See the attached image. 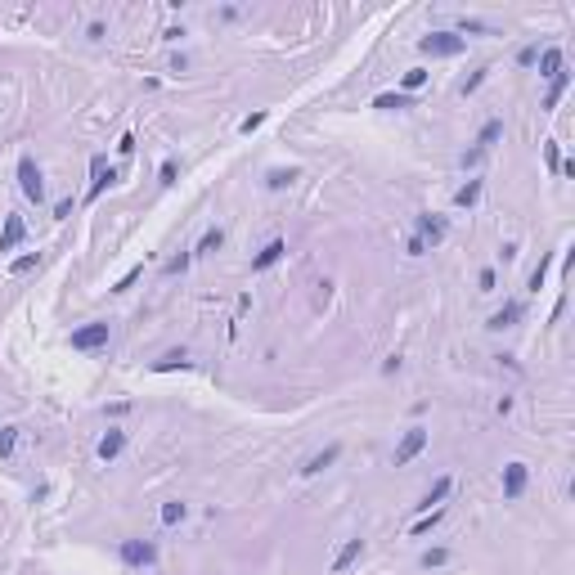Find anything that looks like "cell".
<instances>
[{"instance_id": "obj_37", "label": "cell", "mask_w": 575, "mask_h": 575, "mask_svg": "<svg viewBox=\"0 0 575 575\" xmlns=\"http://www.w3.org/2000/svg\"><path fill=\"white\" fill-rule=\"evenodd\" d=\"M544 157H548V171H562V157H557V144H548V149H544Z\"/></svg>"}, {"instance_id": "obj_2", "label": "cell", "mask_w": 575, "mask_h": 575, "mask_svg": "<svg viewBox=\"0 0 575 575\" xmlns=\"http://www.w3.org/2000/svg\"><path fill=\"white\" fill-rule=\"evenodd\" d=\"M18 189H23V198H28V202H36V207L45 202V176H41V167H36L32 153L18 157Z\"/></svg>"}, {"instance_id": "obj_6", "label": "cell", "mask_w": 575, "mask_h": 575, "mask_svg": "<svg viewBox=\"0 0 575 575\" xmlns=\"http://www.w3.org/2000/svg\"><path fill=\"white\" fill-rule=\"evenodd\" d=\"M427 449V427H409L405 436H400V445H396V468H405L409 459H418Z\"/></svg>"}, {"instance_id": "obj_36", "label": "cell", "mask_w": 575, "mask_h": 575, "mask_svg": "<svg viewBox=\"0 0 575 575\" xmlns=\"http://www.w3.org/2000/svg\"><path fill=\"white\" fill-rule=\"evenodd\" d=\"M117 153H126V157H131V153H135V135H131V131H126V135H121V140H117Z\"/></svg>"}, {"instance_id": "obj_35", "label": "cell", "mask_w": 575, "mask_h": 575, "mask_svg": "<svg viewBox=\"0 0 575 575\" xmlns=\"http://www.w3.org/2000/svg\"><path fill=\"white\" fill-rule=\"evenodd\" d=\"M517 59H521V68H535V63H540V45H526Z\"/></svg>"}, {"instance_id": "obj_12", "label": "cell", "mask_w": 575, "mask_h": 575, "mask_svg": "<svg viewBox=\"0 0 575 575\" xmlns=\"http://www.w3.org/2000/svg\"><path fill=\"white\" fill-rule=\"evenodd\" d=\"M23 238H28V225H23V216H5V229H0V252H14Z\"/></svg>"}, {"instance_id": "obj_17", "label": "cell", "mask_w": 575, "mask_h": 575, "mask_svg": "<svg viewBox=\"0 0 575 575\" xmlns=\"http://www.w3.org/2000/svg\"><path fill=\"white\" fill-rule=\"evenodd\" d=\"M297 180V167H270L265 171V189H288Z\"/></svg>"}, {"instance_id": "obj_18", "label": "cell", "mask_w": 575, "mask_h": 575, "mask_svg": "<svg viewBox=\"0 0 575 575\" xmlns=\"http://www.w3.org/2000/svg\"><path fill=\"white\" fill-rule=\"evenodd\" d=\"M557 72H562V50H557V45H548V50H540V77L553 81Z\"/></svg>"}, {"instance_id": "obj_32", "label": "cell", "mask_w": 575, "mask_h": 575, "mask_svg": "<svg viewBox=\"0 0 575 575\" xmlns=\"http://www.w3.org/2000/svg\"><path fill=\"white\" fill-rule=\"evenodd\" d=\"M167 274H180V270H189V252H180V256H171V261L162 265Z\"/></svg>"}, {"instance_id": "obj_5", "label": "cell", "mask_w": 575, "mask_h": 575, "mask_svg": "<svg viewBox=\"0 0 575 575\" xmlns=\"http://www.w3.org/2000/svg\"><path fill=\"white\" fill-rule=\"evenodd\" d=\"M117 176H121V171H117V167H108V157H104V153H95V157H90V193H85V202H95L108 185H117Z\"/></svg>"}, {"instance_id": "obj_25", "label": "cell", "mask_w": 575, "mask_h": 575, "mask_svg": "<svg viewBox=\"0 0 575 575\" xmlns=\"http://www.w3.org/2000/svg\"><path fill=\"white\" fill-rule=\"evenodd\" d=\"M567 85H571V72H557V77H553V85H548V99H544V108H557V99L567 95Z\"/></svg>"}, {"instance_id": "obj_38", "label": "cell", "mask_w": 575, "mask_h": 575, "mask_svg": "<svg viewBox=\"0 0 575 575\" xmlns=\"http://www.w3.org/2000/svg\"><path fill=\"white\" fill-rule=\"evenodd\" d=\"M476 284H481V292H495V270H481V274H476Z\"/></svg>"}, {"instance_id": "obj_33", "label": "cell", "mask_w": 575, "mask_h": 575, "mask_svg": "<svg viewBox=\"0 0 575 575\" xmlns=\"http://www.w3.org/2000/svg\"><path fill=\"white\" fill-rule=\"evenodd\" d=\"M176 171H180V167H176V157H167V162L157 167V176H162V185H176Z\"/></svg>"}, {"instance_id": "obj_40", "label": "cell", "mask_w": 575, "mask_h": 575, "mask_svg": "<svg viewBox=\"0 0 575 575\" xmlns=\"http://www.w3.org/2000/svg\"><path fill=\"white\" fill-rule=\"evenodd\" d=\"M54 216L63 220V216H72V198H63V202H54Z\"/></svg>"}, {"instance_id": "obj_31", "label": "cell", "mask_w": 575, "mask_h": 575, "mask_svg": "<svg viewBox=\"0 0 575 575\" xmlns=\"http://www.w3.org/2000/svg\"><path fill=\"white\" fill-rule=\"evenodd\" d=\"M256 126H265V113H252V117H243V121H238V135H252Z\"/></svg>"}, {"instance_id": "obj_28", "label": "cell", "mask_w": 575, "mask_h": 575, "mask_svg": "<svg viewBox=\"0 0 575 575\" xmlns=\"http://www.w3.org/2000/svg\"><path fill=\"white\" fill-rule=\"evenodd\" d=\"M36 265H41V256H36V252H28V256H18V261L9 265V274H28V270H36Z\"/></svg>"}, {"instance_id": "obj_30", "label": "cell", "mask_w": 575, "mask_h": 575, "mask_svg": "<svg viewBox=\"0 0 575 575\" xmlns=\"http://www.w3.org/2000/svg\"><path fill=\"white\" fill-rule=\"evenodd\" d=\"M140 274H144V265H131V270H126V274H121V279H117V284H113V292H126V288H131V284H135V279H140Z\"/></svg>"}, {"instance_id": "obj_9", "label": "cell", "mask_w": 575, "mask_h": 575, "mask_svg": "<svg viewBox=\"0 0 575 575\" xmlns=\"http://www.w3.org/2000/svg\"><path fill=\"white\" fill-rule=\"evenodd\" d=\"M521 315H526V305L521 301H504L499 310L485 320V328H495V333H504V328H512V324H521Z\"/></svg>"}, {"instance_id": "obj_20", "label": "cell", "mask_w": 575, "mask_h": 575, "mask_svg": "<svg viewBox=\"0 0 575 575\" xmlns=\"http://www.w3.org/2000/svg\"><path fill=\"white\" fill-rule=\"evenodd\" d=\"M171 369H189V356H185V351H167V356L153 364V373H171Z\"/></svg>"}, {"instance_id": "obj_1", "label": "cell", "mask_w": 575, "mask_h": 575, "mask_svg": "<svg viewBox=\"0 0 575 575\" xmlns=\"http://www.w3.org/2000/svg\"><path fill=\"white\" fill-rule=\"evenodd\" d=\"M418 50L427 59H459L463 50H468V41H463L459 32H432V36H423V41H418Z\"/></svg>"}, {"instance_id": "obj_34", "label": "cell", "mask_w": 575, "mask_h": 575, "mask_svg": "<svg viewBox=\"0 0 575 575\" xmlns=\"http://www.w3.org/2000/svg\"><path fill=\"white\" fill-rule=\"evenodd\" d=\"M485 72H490V68H476V72H472V77H468V81H463V95H472V90H481V81H485Z\"/></svg>"}, {"instance_id": "obj_14", "label": "cell", "mask_w": 575, "mask_h": 575, "mask_svg": "<svg viewBox=\"0 0 575 575\" xmlns=\"http://www.w3.org/2000/svg\"><path fill=\"white\" fill-rule=\"evenodd\" d=\"M364 557V540H346L337 548V557H333V575H341V571H351L356 562Z\"/></svg>"}, {"instance_id": "obj_11", "label": "cell", "mask_w": 575, "mask_h": 575, "mask_svg": "<svg viewBox=\"0 0 575 575\" xmlns=\"http://www.w3.org/2000/svg\"><path fill=\"white\" fill-rule=\"evenodd\" d=\"M337 459H341V445H337V440H333V445H328V449H320V454H310V459H305V468H301V476H320L324 468H333Z\"/></svg>"}, {"instance_id": "obj_16", "label": "cell", "mask_w": 575, "mask_h": 575, "mask_svg": "<svg viewBox=\"0 0 575 575\" xmlns=\"http://www.w3.org/2000/svg\"><path fill=\"white\" fill-rule=\"evenodd\" d=\"M499 140H504V121L495 117V121H485V126H481V135H476V149H481V153H490Z\"/></svg>"}, {"instance_id": "obj_26", "label": "cell", "mask_w": 575, "mask_h": 575, "mask_svg": "<svg viewBox=\"0 0 575 575\" xmlns=\"http://www.w3.org/2000/svg\"><path fill=\"white\" fill-rule=\"evenodd\" d=\"M18 445V427H0V459H9Z\"/></svg>"}, {"instance_id": "obj_22", "label": "cell", "mask_w": 575, "mask_h": 575, "mask_svg": "<svg viewBox=\"0 0 575 575\" xmlns=\"http://www.w3.org/2000/svg\"><path fill=\"white\" fill-rule=\"evenodd\" d=\"M481 180H468V185H463L459 193H454V207H476V198H481Z\"/></svg>"}, {"instance_id": "obj_29", "label": "cell", "mask_w": 575, "mask_h": 575, "mask_svg": "<svg viewBox=\"0 0 575 575\" xmlns=\"http://www.w3.org/2000/svg\"><path fill=\"white\" fill-rule=\"evenodd\" d=\"M423 81H427V68H409V72H405V81H400V85H405V95H409V90H418Z\"/></svg>"}, {"instance_id": "obj_4", "label": "cell", "mask_w": 575, "mask_h": 575, "mask_svg": "<svg viewBox=\"0 0 575 575\" xmlns=\"http://www.w3.org/2000/svg\"><path fill=\"white\" fill-rule=\"evenodd\" d=\"M108 337H113V324L108 320H90V324H81V328H72V351H99L108 346Z\"/></svg>"}, {"instance_id": "obj_10", "label": "cell", "mask_w": 575, "mask_h": 575, "mask_svg": "<svg viewBox=\"0 0 575 575\" xmlns=\"http://www.w3.org/2000/svg\"><path fill=\"white\" fill-rule=\"evenodd\" d=\"M526 481H531L526 463H508V468H504V499H521L526 495Z\"/></svg>"}, {"instance_id": "obj_27", "label": "cell", "mask_w": 575, "mask_h": 575, "mask_svg": "<svg viewBox=\"0 0 575 575\" xmlns=\"http://www.w3.org/2000/svg\"><path fill=\"white\" fill-rule=\"evenodd\" d=\"M418 562H423L427 571H432V567H445V562H449V548H427V553H423Z\"/></svg>"}, {"instance_id": "obj_23", "label": "cell", "mask_w": 575, "mask_h": 575, "mask_svg": "<svg viewBox=\"0 0 575 575\" xmlns=\"http://www.w3.org/2000/svg\"><path fill=\"white\" fill-rule=\"evenodd\" d=\"M189 517V504H180V499H171V504H162V526H180Z\"/></svg>"}, {"instance_id": "obj_21", "label": "cell", "mask_w": 575, "mask_h": 575, "mask_svg": "<svg viewBox=\"0 0 575 575\" xmlns=\"http://www.w3.org/2000/svg\"><path fill=\"white\" fill-rule=\"evenodd\" d=\"M220 243H225V229H220V225H212V229H207V234L198 238V248H193V256H202V252H216Z\"/></svg>"}, {"instance_id": "obj_24", "label": "cell", "mask_w": 575, "mask_h": 575, "mask_svg": "<svg viewBox=\"0 0 575 575\" xmlns=\"http://www.w3.org/2000/svg\"><path fill=\"white\" fill-rule=\"evenodd\" d=\"M548 265H553V252H548V256H540V265H535V270H531V279H526V288H531V292H540V288H544Z\"/></svg>"}, {"instance_id": "obj_8", "label": "cell", "mask_w": 575, "mask_h": 575, "mask_svg": "<svg viewBox=\"0 0 575 575\" xmlns=\"http://www.w3.org/2000/svg\"><path fill=\"white\" fill-rule=\"evenodd\" d=\"M121 449H126V432H121V427H108L99 436V445H95V454L104 463H113V459H121Z\"/></svg>"}, {"instance_id": "obj_19", "label": "cell", "mask_w": 575, "mask_h": 575, "mask_svg": "<svg viewBox=\"0 0 575 575\" xmlns=\"http://www.w3.org/2000/svg\"><path fill=\"white\" fill-rule=\"evenodd\" d=\"M373 108H382V113H405V108H413V99H409L405 90H400V95H377Z\"/></svg>"}, {"instance_id": "obj_3", "label": "cell", "mask_w": 575, "mask_h": 575, "mask_svg": "<svg viewBox=\"0 0 575 575\" xmlns=\"http://www.w3.org/2000/svg\"><path fill=\"white\" fill-rule=\"evenodd\" d=\"M117 557H121V567H131V571H149V567H157V544L153 540H121Z\"/></svg>"}, {"instance_id": "obj_39", "label": "cell", "mask_w": 575, "mask_h": 575, "mask_svg": "<svg viewBox=\"0 0 575 575\" xmlns=\"http://www.w3.org/2000/svg\"><path fill=\"white\" fill-rule=\"evenodd\" d=\"M423 252H427V243H423L418 234H413V238H409V256H423Z\"/></svg>"}, {"instance_id": "obj_13", "label": "cell", "mask_w": 575, "mask_h": 575, "mask_svg": "<svg viewBox=\"0 0 575 575\" xmlns=\"http://www.w3.org/2000/svg\"><path fill=\"white\" fill-rule=\"evenodd\" d=\"M284 252H288V243H284V238H270V243H265V248H261V252H256V256H252V274H261V270H270V265H274V261H279V256H284Z\"/></svg>"}, {"instance_id": "obj_7", "label": "cell", "mask_w": 575, "mask_h": 575, "mask_svg": "<svg viewBox=\"0 0 575 575\" xmlns=\"http://www.w3.org/2000/svg\"><path fill=\"white\" fill-rule=\"evenodd\" d=\"M413 229H418V238L432 243V248H440V243H445V234H449L445 216H432V212H423L418 220H413Z\"/></svg>"}, {"instance_id": "obj_15", "label": "cell", "mask_w": 575, "mask_h": 575, "mask_svg": "<svg viewBox=\"0 0 575 575\" xmlns=\"http://www.w3.org/2000/svg\"><path fill=\"white\" fill-rule=\"evenodd\" d=\"M449 490H454V481H449V476H440V481L432 485V490H427L423 499H418V512H432V508H440L449 499Z\"/></svg>"}]
</instances>
